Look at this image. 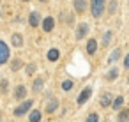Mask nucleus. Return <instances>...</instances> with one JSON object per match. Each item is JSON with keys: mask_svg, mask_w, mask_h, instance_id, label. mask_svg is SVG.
Listing matches in <instances>:
<instances>
[{"mask_svg": "<svg viewBox=\"0 0 129 122\" xmlns=\"http://www.w3.org/2000/svg\"><path fill=\"white\" fill-rule=\"evenodd\" d=\"M95 50H97V44H95V41H94V39H90V41L87 43V51H88L90 55H94V53H95Z\"/></svg>", "mask_w": 129, "mask_h": 122, "instance_id": "nucleus-16", "label": "nucleus"}, {"mask_svg": "<svg viewBox=\"0 0 129 122\" xmlns=\"http://www.w3.org/2000/svg\"><path fill=\"white\" fill-rule=\"evenodd\" d=\"M111 37H113V34H111V32L108 30V32L104 34V37H103V46H104V48H106V46H108V44L111 43Z\"/></svg>", "mask_w": 129, "mask_h": 122, "instance_id": "nucleus-18", "label": "nucleus"}, {"mask_svg": "<svg viewBox=\"0 0 129 122\" xmlns=\"http://www.w3.org/2000/svg\"><path fill=\"white\" fill-rule=\"evenodd\" d=\"M11 41H13V46H16V48L23 46V37H21V34H13Z\"/></svg>", "mask_w": 129, "mask_h": 122, "instance_id": "nucleus-10", "label": "nucleus"}, {"mask_svg": "<svg viewBox=\"0 0 129 122\" xmlns=\"http://www.w3.org/2000/svg\"><path fill=\"white\" fill-rule=\"evenodd\" d=\"M85 7H87V2H85V0H74V9H76V13H83Z\"/></svg>", "mask_w": 129, "mask_h": 122, "instance_id": "nucleus-11", "label": "nucleus"}, {"mask_svg": "<svg viewBox=\"0 0 129 122\" xmlns=\"http://www.w3.org/2000/svg\"><path fill=\"white\" fill-rule=\"evenodd\" d=\"M32 104H34V103H32L30 99L23 101V103H21V104H20V106L14 110V115H16V117H21V115H25V113H27V111L32 108Z\"/></svg>", "mask_w": 129, "mask_h": 122, "instance_id": "nucleus-2", "label": "nucleus"}, {"mask_svg": "<svg viewBox=\"0 0 129 122\" xmlns=\"http://www.w3.org/2000/svg\"><path fill=\"white\" fill-rule=\"evenodd\" d=\"M90 9H92V16L99 18L104 11V0H92L90 2Z\"/></svg>", "mask_w": 129, "mask_h": 122, "instance_id": "nucleus-1", "label": "nucleus"}, {"mask_svg": "<svg viewBox=\"0 0 129 122\" xmlns=\"http://www.w3.org/2000/svg\"><path fill=\"white\" fill-rule=\"evenodd\" d=\"M62 88H64V90H71V88H73V81L66 80V81L62 83Z\"/></svg>", "mask_w": 129, "mask_h": 122, "instance_id": "nucleus-24", "label": "nucleus"}, {"mask_svg": "<svg viewBox=\"0 0 129 122\" xmlns=\"http://www.w3.org/2000/svg\"><path fill=\"white\" fill-rule=\"evenodd\" d=\"M124 66L129 67V53H127V57H125V60H124Z\"/></svg>", "mask_w": 129, "mask_h": 122, "instance_id": "nucleus-28", "label": "nucleus"}, {"mask_svg": "<svg viewBox=\"0 0 129 122\" xmlns=\"http://www.w3.org/2000/svg\"><path fill=\"white\" fill-rule=\"evenodd\" d=\"M99 103H101V106H108V104L111 103V99H110V94H104V96L101 97V101H99Z\"/></svg>", "mask_w": 129, "mask_h": 122, "instance_id": "nucleus-21", "label": "nucleus"}, {"mask_svg": "<svg viewBox=\"0 0 129 122\" xmlns=\"http://www.w3.org/2000/svg\"><path fill=\"white\" fill-rule=\"evenodd\" d=\"M7 60H9V46L4 41H0V66H4Z\"/></svg>", "mask_w": 129, "mask_h": 122, "instance_id": "nucleus-3", "label": "nucleus"}, {"mask_svg": "<svg viewBox=\"0 0 129 122\" xmlns=\"http://www.w3.org/2000/svg\"><path fill=\"white\" fill-rule=\"evenodd\" d=\"M88 30H90V27H88L87 23H80V25H78V28H76V41L83 39V37L88 34Z\"/></svg>", "mask_w": 129, "mask_h": 122, "instance_id": "nucleus-4", "label": "nucleus"}, {"mask_svg": "<svg viewBox=\"0 0 129 122\" xmlns=\"http://www.w3.org/2000/svg\"><path fill=\"white\" fill-rule=\"evenodd\" d=\"M53 27H55V20H53L51 16H48V18L43 20V30H44V32H51Z\"/></svg>", "mask_w": 129, "mask_h": 122, "instance_id": "nucleus-5", "label": "nucleus"}, {"mask_svg": "<svg viewBox=\"0 0 129 122\" xmlns=\"http://www.w3.org/2000/svg\"><path fill=\"white\" fill-rule=\"evenodd\" d=\"M28 120H30V122H39V120H41V111H39V110H32L30 115H28Z\"/></svg>", "mask_w": 129, "mask_h": 122, "instance_id": "nucleus-14", "label": "nucleus"}, {"mask_svg": "<svg viewBox=\"0 0 129 122\" xmlns=\"http://www.w3.org/2000/svg\"><path fill=\"white\" fill-rule=\"evenodd\" d=\"M57 106H58V101H57L55 97H51V99L48 101V104H46V111H48V113H53V111L57 110Z\"/></svg>", "mask_w": 129, "mask_h": 122, "instance_id": "nucleus-9", "label": "nucleus"}, {"mask_svg": "<svg viewBox=\"0 0 129 122\" xmlns=\"http://www.w3.org/2000/svg\"><path fill=\"white\" fill-rule=\"evenodd\" d=\"M7 90V80H2V92Z\"/></svg>", "mask_w": 129, "mask_h": 122, "instance_id": "nucleus-27", "label": "nucleus"}, {"mask_svg": "<svg viewBox=\"0 0 129 122\" xmlns=\"http://www.w3.org/2000/svg\"><path fill=\"white\" fill-rule=\"evenodd\" d=\"M43 85H44V80H43V78H37V80H34V85H32L34 92H39V90L43 88Z\"/></svg>", "mask_w": 129, "mask_h": 122, "instance_id": "nucleus-17", "label": "nucleus"}, {"mask_svg": "<svg viewBox=\"0 0 129 122\" xmlns=\"http://www.w3.org/2000/svg\"><path fill=\"white\" fill-rule=\"evenodd\" d=\"M21 66H23V62H21L20 58H14V60L11 62V69H13V71H18Z\"/></svg>", "mask_w": 129, "mask_h": 122, "instance_id": "nucleus-19", "label": "nucleus"}, {"mask_svg": "<svg viewBox=\"0 0 129 122\" xmlns=\"http://www.w3.org/2000/svg\"><path fill=\"white\" fill-rule=\"evenodd\" d=\"M97 120H99L97 113H90V115L87 117V122H97Z\"/></svg>", "mask_w": 129, "mask_h": 122, "instance_id": "nucleus-25", "label": "nucleus"}, {"mask_svg": "<svg viewBox=\"0 0 129 122\" xmlns=\"http://www.w3.org/2000/svg\"><path fill=\"white\" fill-rule=\"evenodd\" d=\"M23 2H28V0H23Z\"/></svg>", "mask_w": 129, "mask_h": 122, "instance_id": "nucleus-30", "label": "nucleus"}, {"mask_svg": "<svg viewBox=\"0 0 129 122\" xmlns=\"http://www.w3.org/2000/svg\"><path fill=\"white\" fill-rule=\"evenodd\" d=\"M27 96V87L25 85H18L14 88V99H25Z\"/></svg>", "mask_w": 129, "mask_h": 122, "instance_id": "nucleus-6", "label": "nucleus"}, {"mask_svg": "<svg viewBox=\"0 0 129 122\" xmlns=\"http://www.w3.org/2000/svg\"><path fill=\"white\" fill-rule=\"evenodd\" d=\"M90 94H92V88H90V87L83 88V90H81V94H80V97H78V104H83V103L90 97Z\"/></svg>", "mask_w": 129, "mask_h": 122, "instance_id": "nucleus-7", "label": "nucleus"}, {"mask_svg": "<svg viewBox=\"0 0 129 122\" xmlns=\"http://www.w3.org/2000/svg\"><path fill=\"white\" fill-rule=\"evenodd\" d=\"M58 57H60V51H58L57 48H53V50H50V51H48V60L55 62V60H58Z\"/></svg>", "mask_w": 129, "mask_h": 122, "instance_id": "nucleus-12", "label": "nucleus"}, {"mask_svg": "<svg viewBox=\"0 0 129 122\" xmlns=\"http://www.w3.org/2000/svg\"><path fill=\"white\" fill-rule=\"evenodd\" d=\"M115 11H117V2H115V0H113V2H111V4H110V13H111V14H113V13H115Z\"/></svg>", "mask_w": 129, "mask_h": 122, "instance_id": "nucleus-26", "label": "nucleus"}, {"mask_svg": "<svg viewBox=\"0 0 129 122\" xmlns=\"http://www.w3.org/2000/svg\"><path fill=\"white\" fill-rule=\"evenodd\" d=\"M39 20H41V18H39V13H37V11H32L30 16H28V25H30V27H37V25H39Z\"/></svg>", "mask_w": 129, "mask_h": 122, "instance_id": "nucleus-8", "label": "nucleus"}, {"mask_svg": "<svg viewBox=\"0 0 129 122\" xmlns=\"http://www.w3.org/2000/svg\"><path fill=\"white\" fill-rule=\"evenodd\" d=\"M127 120H129V108H124L118 113V122H127Z\"/></svg>", "mask_w": 129, "mask_h": 122, "instance_id": "nucleus-15", "label": "nucleus"}, {"mask_svg": "<svg viewBox=\"0 0 129 122\" xmlns=\"http://www.w3.org/2000/svg\"><path fill=\"white\" fill-rule=\"evenodd\" d=\"M36 69H37V67H36V64H28V66H27V69H25V73H27L28 76H32Z\"/></svg>", "mask_w": 129, "mask_h": 122, "instance_id": "nucleus-23", "label": "nucleus"}, {"mask_svg": "<svg viewBox=\"0 0 129 122\" xmlns=\"http://www.w3.org/2000/svg\"><path fill=\"white\" fill-rule=\"evenodd\" d=\"M117 74H118V67H113V69L106 74V78H108V80H115V78H117Z\"/></svg>", "mask_w": 129, "mask_h": 122, "instance_id": "nucleus-20", "label": "nucleus"}, {"mask_svg": "<svg viewBox=\"0 0 129 122\" xmlns=\"http://www.w3.org/2000/svg\"><path fill=\"white\" fill-rule=\"evenodd\" d=\"M120 53H122V51H120V48H117V50H113V51H111V55H110V58H108V62H110V64H113V62H117V60L120 58Z\"/></svg>", "mask_w": 129, "mask_h": 122, "instance_id": "nucleus-13", "label": "nucleus"}, {"mask_svg": "<svg viewBox=\"0 0 129 122\" xmlns=\"http://www.w3.org/2000/svg\"><path fill=\"white\" fill-rule=\"evenodd\" d=\"M122 103H124V97H122V96H118V97L113 101V108H115V110H118V108L122 106Z\"/></svg>", "mask_w": 129, "mask_h": 122, "instance_id": "nucleus-22", "label": "nucleus"}, {"mask_svg": "<svg viewBox=\"0 0 129 122\" xmlns=\"http://www.w3.org/2000/svg\"><path fill=\"white\" fill-rule=\"evenodd\" d=\"M39 2H46V0H39Z\"/></svg>", "mask_w": 129, "mask_h": 122, "instance_id": "nucleus-29", "label": "nucleus"}]
</instances>
